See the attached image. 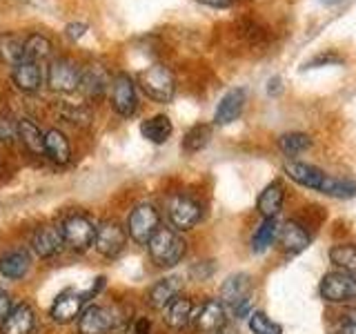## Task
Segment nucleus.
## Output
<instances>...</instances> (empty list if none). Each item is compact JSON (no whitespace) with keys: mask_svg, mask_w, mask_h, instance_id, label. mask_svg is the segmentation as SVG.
<instances>
[{"mask_svg":"<svg viewBox=\"0 0 356 334\" xmlns=\"http://www.w3.org/2000/svg\"><path fill=\"white\" fill-rule=\"evenodd\" d=\"M152 261L159 267H174L185 256V239L172 228H159L147 243Z\"/></svg>","mask_w":356,"mask_h":334,"instance_id":"obj_1","label":"nucleus"},{"mask_svg":"<svg viewBox=\"0 0 356 334\" xmlns=\"http://www.w3.org/2000/svg\"><path fill=\"white\" fill-rule=\"evenodd\" d=\"M138 85L152 100L163 103V105L172 103V98L176 94V78L170 67H165L161 63L145 67V70L138 74Z\"/></svg>","mask_w":356,"mask_h":334,"instance_id":"obj_2","label":"nucleus"},{"mask_svg":"<svg viewBox=\"0 0 356 334\" xmlns=\"http://www.w3.org/2000/svg\"><path fill=\"white\" fill-rule=\"evenodd\" d=\"M60 234L67 248H72L76 252H87L94 245L96 225L92 223V218L85 214H70L63 221Z\"/></svg>","mask_w":356,"mask_h":334,"instance_id":"obj_3","label":"nucleus"},{"mask_svg":"<svg viewBox=\"0 0 356 334\" xmlns=\"http://www.w3.org/2000/svg\"><path fill=\"white\" fill-rule=\"evenodd\" d=\"M167 216L174 230H192L203 218V205L189 194H174L167 203Z\"/></svg>","mask_w":356,"mask_h":334,"instance_id":"obj_4","label":"nucleus"},{"mask_svg":"<svg viewBox=\"0 0 356 334\" xmlns=\"http://www.w3.org/2000/svg\"><path fill=\"white\" fill-rule=\"evenodd\" d=\"M159 228H161V216H159V209L154 205L140 203L131 209L129 221H127V230H129V237L138 245H147L149 239L154 237V232Z\"/></svg>","mask_w":356,"mask_h":334,"instance_id":"obj_5","label":"nucleus"},{"mask_svg":"<svg viewBox=\"0 0 356 334\" xmlns=\"http://www.w3.org/2000/svg\"><path fill=\"white\" fill-rule=\"evenodd\" d=\"M81 76L83 70L78 67L72 58H60L51 61L49 70H47V85L54 92H60V94H70L76 92L78 85H81Z\"/></svg>","mask_w":356,"mask_h":334,"instance_id":"obj_6","label":"nucleus"},{"mask_svg":"<svg viewBox=\"0 0 356 334\" xmlns=\"http://www.w3.org/2000/svg\"><path fill=\"white\" fill-rule=\"evenodd\" d=\"M318 294L327 303H345V301L356 299V274L341 270L325 274L318 285Z\"/></svg>","mask_w":356,"mask_h":334,"instance_id":"obj_7","label":"nucleus"},{"mask_svg":"<svg viewBox=\"0 0 356 334\" xmlns=\"http://www.w3.org/2000/svg\"><path fill=\"white\" fill-rule=\"evenodd\" d=\"M111 105L114 111L120 116H134L138 111V92H136V83L129 74H118L114 81H111Z\"/></svg>","mask_w":356,"mask_h":334,"instance_id":"obj_8","label":"nucleus"},{"mask_svg":"<svg viewBox=\"0 0 356 334\" xmlns=\"http://www.w3.org/2000/svg\"><path fill=\"white\" fill-rule=\"evenodd\" d=\"M125 243H127V234L118 221L107 218L96 228L94 245L100 254L107 256V259H116V256L125 250Z\"/></svg>","mask_w":356,"mask_h":334,"instance_id":"obj_9","label":"nucleus"},{"mask_svg":"<svg viewBox=\"0 0 356 334\" xmlns=\"http://www.w3.org/2000/svg\"><path fill=\"white\" fill-rule=\"evenodd\" d=\"M116 328V319L109 308L87 305L78 315V334H109Z\"/></svg>","mask_w":356,"mask_h":334,"instance_id":"obj_10","label":"nucleus"},{"mask_svg":"<svg viewBox=\"0 0 356 334\" xmlns=\"http://www.w3.org/2000/svg\"><path fill=\"white\" fill-rule=\"evenodd\" d=\"M194 328L200 334H218L227 323V312L220 301H207L194 315Z\"/></svg>","mask_w":356,"mask_h":334,"instance_id":"obj_11","label":"nucleus"},{"mask_svg":"<svg viewBox=\"0 0 356 334\" xmlns=\"http://www.w3.org/2000/svg\"><path fill=\"white\" fill-rule=\"evenodd\" d=\"M11 81H14L16 89L22 94H36L42 85V67L38 61L22 58L20 63L14 65L11 70Z\"/></svg>","mask_w":356,"mask_h":334,"instance_id":"obj_12","label":"nucleus"},{"mask_svg":"<svg viewBox=\"0 0 356 334\" xmlns=\"http://www.w3.org/2000/svg\"><path fill=\"white\" fill-rule=\"evenodd\" d=\"M285 174L292 178L294 183L316 189V192L323 194V187L327 183V174L318 170V167L309 165V163H300V161H287L285 163Z\"/></svg>","mask_w":356,"mask_h":334,"instance_id":"obj_13","label":"nucleus"},{"mask_svg":"<svg viewBox=\"0 0 356 334\" xmlns=\"http://www.w3.org/2000/svg\"><path fill=\"white\" fill-rule=\"evenodd\" d=\"M31 250L38 256H42V259H51V256L60 254L65 250L60 228H54V225L38 228L31 237Z\"/></svg>","mask_w":356,"mask_h":334,"instance_id":"obj_14","label":"nucleus"},{"mask_svg":"<svg viewBox=\"0 0 356 334\" xmlns=\"http://www.w3.org/2000/svg\"><path fill=\"white\" fill-rule=\"evenodd\" d=\"M276 239H278V245L283 248V252H287V254L303 252L312 241L309 232L300 225L298 221H285L283 225L278 228Z\"/></svg>","mask_w":356,"mask_h":334,"instance_id":"obj_15","label":"nucleus"},{"mask_svg":"<svg viewBox=\"0 0 356 334\" xmlns=\"http://www.w3.org/2000/svg\"><path fill=\"white\" fill-rule=\"evenodd\" d=\"M29 267H31V254L25 248L7 250L0 256V274L9 278V281H20L29 272Z\"/></svg>","mask_w":356,"mask_h":334,"instance_id":"obj_16","label":"nucleus"},{"mask_svg":"<svg viewBox=\"0 0 356 334\" xmlns=\"http://www.w3.org/2000/svg\"><path fill=\"white\" fill-rule=\"evenodd\" d=\"M183 289V278L181 276H167V278H161L159 283H154L145 299H147V305L154 308V310H165V305L170 303L172 299H176L181 294Z\"/></svg>","mask_w":356,"mask_h":334,"instance_id":"obj_17","label":"nucleus"},{"mask_svg":"<svg viewBox=\"0 0 356 334\" xmlns=\"http://www.w3.org/2000/svg\"><path fill=\"white\" fill-rule=\"evenodd\" d=\"M33 326H36V312L29 303L14 305L5 321L0 323L3 334H31Z\"/></svg>","mask_w":356,"mask_h":334,"instance_id":"obj_18","label":"nucleus"},{"mask_svg":"<svg viewBox=\"0 0 356 334\" xmlns=\"http://www.w3.org/2000/svg\"><path fill=\"white\" fill-rule=\"evenodd\" d=\"M250 292H252V276L243 272L232 274L220 287V303L234 308V305H238L241 301L250 299Z\"/></svg>","mask_w":356,"mask_h":334,"instance_id":"obj_19","label":"nucleus"},{"mask_svg":"<svg viewBox=\"0 0 356 334\" xmlns=\"http://www.w3.org/2000/svg\"><path fill=\"white\" fill-rule=\"evenodd\" d=\"M245 107V92L241 87H234L220 98V103L214 111V122L216 125H229V122L236 120L243 114Z\"/></svg>","mask_w":356,"mask_h":334,"instance_id":"obj_20","label":"nucleus"},{"mask_svg":"<svg viewBox=\"0 0 356 334\" xmlns=\"http://www.w3.org/2000/svg\"><path fill=\"white\" fill-rule=\"evenodd\" d=\"M194 319V301L189 296L178 294L165 305V323L172 330H183Z\"/></svg>","mask_w":356,"mask_h":334,"instance_id":"obj_21","label":"nucleus"},{"mask_svg":"<svg viewBox=\"0 0 356 334\" xmlns=\"http://www.w3.org/2000/svg\"><path fill=\"white\" fill-rule=\"evenodd\" d=\"M42 154H47V159L56 165H67L72 159V145L60 129H47L42 141Z\"/></svg>","mask_w":356,"mask_h":334,"instance_id":"obj_22","label":"nucleus"},{"mask_svg":"<svg viewBox=\"0 0 356 334\" xmlns=\"http://www.w3.org/2000/svg\"><path fill=\"white\" fill-rule=\"evenodd\" d=\"M83 296L81 294H74V292H63L58 299L54 301V305L49 310V317L56 323H72L78 319L83 310Z\"/></svg>","mask_w":356,"mask_h":334,"instance_id":"obj_23","label":"nucleus"},{"mask_svg":"<svg viewBox=\"0 0 356 334\" xmlns=\"http://www.w3.org/2000/svg\"><path fill=\"white\" fill-rule=\"evenodd\" d=\"M283 200H285V189H283V183L281 181H274L267 185L259 200H256V209H259V214L263 218H276L278 212L283 209Z\"/></svg>","mask_w":356,"mask_h":334,"instance_id":"obj_24","label":"nucleus"},{"mask_svg":"<svg viewBox=\"0 0 356 334\" xmlns=\"http://www.w3.org/2000/svg\"><path fill=\"white\" fill-rule=\"evenodd\" d=\"M109 76L107 72L103 70L100 65H92L87 67V70H83V76H81V85H78V89L89 96V98H103L107 87H109Z\"/></svg>","mask_w":356,"mask_h":334,"instance_id":"obj_25","label":"nucleus"},{"mask_svg":"<svg viewBox=\"0 0 356 334\" xmlns=\"http://www.w3.org/2000/svg\"><path fill=\"white\" fill-rule=\"evenodd\" d=\"M172 132H174V125H172V120L167 118L165 114L149 116L147 120H143V125H140L143 138H147L154 145L167 143V141L172 138Z\"/></svg>","mask_w":356,"mask_h":334,"instance_id":"obj_26","label":"nucleus"},{"mask_svg":"<svg viewBox=\"0 0 356 334\" xmlns=\"http://www.w3.org/2000/svg\"><path fill=\"white\" fill-rule=\"evenodd\" d=\"M22 47H25V38L18 33L5 31L0 33V61L7 65H16L22 61Z\"/></svg>","mask_w":356,"mask_h":334,"instance_id":"obj_27","label":"nucleus"},{"mask_svg":"<svg viewBox=\"0 0 356 334\" xmlns=\"http://www.w3.org/2000/svg\"><path fill=\"white\" fill-rule=\"evenodd\" d=\"M330 261L334 267L341 272L356 274V243H343V245H334L330 250Z\"/></svg>","mask_w":356,"mask_h":334,"instance_id":"obj_28","label":"nucleus"},{"mask_svg":"<svg viewBox=\"0 0 356 334\" xmlns=\"http://www.w3.org/2000/svg\"><path fill=\"white\" fill-rule=\"evenodd\" d=\"M16 134L22 138V143H25L31 152L42 154V141H44V134L40 132V127L36 125V122L29 120V118H20V120L16 122Z\"/></svg>","mask_w":356,"mask_h":334,"instance_id":"obj_29","label":"nucleus"},{"mask_svg":"<svg viewBox=\"0 0 356 334\" xmlns=\"http://www.w3.org/2000/svg\"><path fill=\"white\" fill-rule=\"evenodd\" d=\"M278 228H281L278 218H265L259 225V230L254 232V237H252V250L254 252H265L276 241Z\"/></svg>","mask_w":356,"mask_h":334,"instance_id":"obj_30","label":"nucleus"},{"mask_svg":"<svg viewBox=\"0 0 356 334\" xmlns=\"http://www.w3.org/2000/svg\"><path fill=\"white\" fill-rule=\"evenodd\" d=\"M51 51V42L49 38H44L42 33H29L25 38V47H22V58H29V61H42L47 58Z\"/></svg>","mask_w":356,"mask_h":334,"instance_id":"obj_31","label":"nucleus"},{"mask_svg":"<svg viewBox=\"0 0 356 334\" xmlns=\"http://www.w3.org/2000/svg\"><path fill=\"white\" fill-rule=\"evenodd\" d=\"M211 138V127L205 125V122H198L192 129H187L185 138H183V150L194 154V152H200L207 148V143Z\"/></svg>","mask_w":356,"mask_h":334,"instance_id":"obj_32","label":"nucleus"},{"mask_svg":"<svg viewBox=\"0 0 356 334\" xmlns=\"http://www.w3.org/2000/svg\"><path fill=\"white\" fill-rule=\"evenodd\" d=\"M309 145H312L309 136L307 134H300V132H289L278 138V148H281L287 156L303 154L305 150H309Z\"/></svg>","mask_w":356,"mask_h":334,"instance_id":"obj_33","label":"nucleus"},{"mask_svg":"<svg viewBox=\"0 0 356 334\" xmlns=\"http://www.w3.org/2000/svg\"><path fill=\"white\" fill-rule=\"evenodd\" d=\"M58 111L67 122H72L76 127H85L89 125V120H92V111L78 103H60Z\"/></svg>","mask_w":356,"mask_h":334,"instance_id":"obj_34","label":"nucleus"},{"mask_svg":"<svg viewBox=\"0 0 356 334\" xmlns=\"http://www.w3.org/2000/svg\"><path fill=\"white\" fill-rule=\"evenodd\" d=\"M323 194L334 196V198H352V196H356V183L345 181V178L327 176V183H325V187H323Z\"/></svg>","mask_w":356,"mask_h":334,"instance_id":"obj_35","label":"nucleus"},{"mask_svg":"<svg viewBox=\"0 0 356 334\" xmlns=\"http://www.w3.org/2000/svg\"><path fill=\"white\" fill-rule=\"evenodd\" d=\"M250 330L254 334H283V328L274 323L265 312H252L250 315Z\"/></svg>","mask_w":356,"mask_h":334,"instance_id":"obj_36","label":"nucleus"},{"mask_svg":"<svg viewBox=\"0 0 356 334\" xmlns=\"http://www.w3.org/2000/svg\"><path fill=\"white\" fill-rule=\"evenodd\" d=\"M16 134V122L9 120L7 114H0V143H7Z\"/></svg>","mask_w":356,"mask_h":334,"instance_id":"obj_37","label":"nucleus"},{"mask_svg":"<svg viewBox=\"0 0 356 334\" xmlns=\"http://www.w3.org/2000/svg\"><path fill=\"white\" fill-rule=\"evenodd\" d=\"M85 31H87V25H85V22H70V25L65 27V33H67V36H70L72 40L83 38V36H85Z\"/></svg>","mask_w":356,"mask_h":334,"instance_id":"obj_38","label":"nucleus"},{"mask_svg":"<svg viewBox=\"0 0 356 334\" xmlns=\"http://www.w3.org/2000/svg\"><path fill=\"white\" fill-rule=\"evenodd\" d=\"M11 308H14V303H11V296L5 292V289H0V323L5 321V317L11 312Z\"/></svg>","mask_w":356,"mask_h":334,"instance_id":"obj_39","label":"nucleus"},{"mask_svg":"<svg viewBox=\"0 0 356 334\" xmlns=\"http://www.w3.org/2000/svg\"><path fill=\"white\" fill-rule=\"evenodd\" d=\"M152 321L149 319H145V317H140V319H136L134 321V326H131V332L134 334H152Z\"/></svg>","mask_w":356,"mask_h":334,"instance_id":"obj_40","label":"nucleus"},{"mask_svg":"<svg viewBox=\"0 0 356 334\" xmlns=\"http://www.w3.org/2000/svg\"><path fill=\"white\" fill-rule=\"evenodd\" d=\"M198 3L203 5H209V7H216V9H225V7H232L236 0H198Z\"/></svg>","mask_w":356,"mask_h":334,"instance_id":"obj_41","label":"nucleus"},{"mask_svg":"<svg viewBox=\"0 0 356 334\" xmlns=\"http://www.w3.org/2000/svg\"><path fill=\"white\" fill-rule=\"evenodd\" d=\"M337 61H339L337 56H316L314 61L305 65V70H309V67H314V65H325V63H337Z\"/></svg>","mask_w":356,"mask_h":334,"instance_id":"obj_42","label":"nucleus"},{"mask_svg":"<svg viewBox=\"0 0 356 334\" xmlns=\"http://www.w3.org/2000/svg\"><path fill=\"white\" fill-rule=\"evenodd\" d=\"M337 334H356V321H348L339 328Z\"/></svg>","mask_w":356,"mask_h":334,"instance_id":"obj_43","label":"nucleus"},{"mask_svg":"<svg viewBox=\"0 0 356 334\" xmlns=\"http://www.w3.org/2000/svg\"><path fill=\"white\" fill-rule=\"evenodd\" d=\"M267 89H270V94H276L278 89H281V78H272V81H270V87H267Z\"/></svg>","mask_w":356,"mask_h":334,"instance_id":"obj_44","label":"nucleus"},{"mask_svg":"<svg viewBox=\"0 0 356 334\" xmlns=\"http://www.w3.org/2000/svg\"><path fill=\"white\" fill-rule=\"evenodd\" d=\"M0 289H3V287H0Z\"/></svg>","mask_w":356,"mask_h":334,"instance_id":"obj_45","label":"nucleus"}]
</instances>
